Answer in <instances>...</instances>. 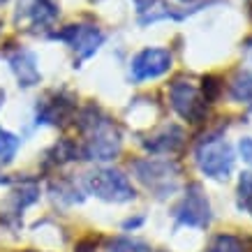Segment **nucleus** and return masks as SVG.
Instances as JSON below:
<instances>
[{
  "label": "nucleus",
  "mask_w": 252,
  "mask_h": 252,
  "mask_svg": "<svg viewBox=\"0 0 252 252\" xmlns=\"http://www.w3.org/2000/svg\"><path fill=\"white\" fill-rule=\"evenodd\" d=\"M169 97H171V107L178 116H183L185 121L190 123H199L201 116L206 114V95H201L194 84L190 81H176L169 91Z\"/></svg>",
  "instance_id": "nucleus-6"
},
{
  "label": "nucleus",
  "mask_w": 252,
  "mask_h": 252,
  "mask_svg": "<svg viewBox=\"0 0 252 252\" xmlns=\"http://www.w3.org/2000/svg\"><path fill=\"white\" fill-rule=\"evenodd\" d=\"M5 2H7V0H0V5H5Z\"/></svg>",
  "instance_id": "nucleus-20"
},
{
  "label": "nucleus",
  "mask_w": 252,
  "mask_h": 252,
  "mask_svg": "<svg viewBox=\"0 0 252 252\" xmlns=\"http://www.w3.org/2000/svg\"><path fill=\"white\" fill-rule=\"evenodd\" d=\"M171 69V54L167 49L160 46H148L144 51H139L130 63V79L134 84L148 81V79H158L167 74Z\"/></svg>",
  "instance_id": "nucleus-5"
},
{
  "label": "nucleus",
  "mask_w": 252,
  "mask_h": 252,
  "mask_svg": "<svg viewBox=\"0 0 252 252\" xmlns=\"http://www.w3.org/2000/svg\"><path fill=\"white\" fill-rule=\"evenodd\" d=\"M132 169H134V176H137L139 181L148 190H153L158 197H164L169 192H174L176 181H178V167H176L174 162L148 158V160L134 162Z\"/></svg>",
  "instance_id": "nucleus-4"
},
{
  "label": "nucleus",
  "mask_w": 252,
  "mask_h": 252,
  "mask_svg": "<svg viewBox=\"0 0 252 252\" xmlns=\"http://www.w3.org/2000/svg\"><path fill=\"white\" fill-rule=\"evenodd\" d=\"M248 58H250V63H252V44L248 46Z\"/></svg>",
  "instance_id": "nucleus-18"
},
{
  "label": "nucleus",
  "mask_w": 252,
  "mask_h": 252,
  "mask_svg": "<svg viewBox=\"0 0 252 252\" xmlns=\"http://www.w3.org/2000/svg\"><path fill=\"white\" fill-rule=\"evenodd\" d=\"M16 151H19V139H16L12 132L0 127V160L12 162L14 160V155H16Z\"/></svg>",
  "instance_id": "nucleus-12"
},
{
  "label": "nucleus",
  "mask_w": 252,
  "mask_h": 252,
  "mask_svg": "<svg viewBox=\"0 0 252 252\" xmlns=\"http://www.w3.org/2000/svg\"><path fill=\"white\" fill-rule=\"evenodd\" d=\"M84 185L91 194L104 201L123 204V201L134 199V188H132L130 178L118 169H95L91 174H86Z\"/></svg>",
  "instance_id": "nucleus-2"
},
{
  "label": "nucleus",
  "mask_w": 252,
  "mask_h": 252,
  "mask_svg": "<svg viewBox=\"0 0 252 252\" xmlns=\"http://www.w3.org/2000/svg\"><path fill=\"white\" fill-rule=\"evenodd\" d=\"M9 65L14 69L16 79H19V86H35L39 81V69L37 63H35V56L31 51H16L14 56H9Z\"/></svg>",
  "instance_id": "nucleus-10"
},
{
  "label": "nucleus",
  "mask_w": 252,
  "mask_h": 252,
  "mask_svg": "<svg viewBox=\"0 0 252 252\" xmlns=\"http://www.w3.org/2000/svg\"><path fill=\"white\" fill-rule=\"evenodd\" d=\"M206 252H243V243L231 234H222L211 243V248Z\"/></svg>",
  "instance_id": "nucleus-14"
},
{
  "label": "nucleus",
  "mask_w": 252,
  "mask_h": 252,
  "mask_svg": "<svg viewBox=\"0 0 252 252\" xmlns=\"http://www.w3.org/2000/svg\"><path fill=\"white\" fill-rule=\"evenodd\" d=\"M229 93L236 102L252 107V74L250 72H241V74H236L234 81L229 84Z\"/></svg>",
  "instance_id": "nucleus-11"
},
{
  "label": "nucleus",
  "mask_w": 252,
  "mask_h": 252,
  "mask_svg": "<svg viewBox=\"0 0 252 252\" xmlns=\"http://www.w3.org/2000/svg\"><path fill=\"white\" fill-rule=\"evenodd\" d=\"M56 39H61L74 51V54L84 61V58H91L95 51H97L102 42H104V32L95 28V26H69L63 32H56Z\"/></svg>",
  "instance_id": "nucleus-8"
},
{
  "label": "nucleus",
  "mask_w": 252,
  "mask_h": 252,
  "mask_svg": "<svg viewBox=\"0 0 252 252\" xmlns=\"http://www.w3.org/2000/svg\"><path fill=\"white\" fill-rule=\"evenodd\" d=\"M86 153L91 160L107 162L121 153V132L111 121L97 118L88 123V139H86Z\"/></svg>",
  "instance_id": "nucleus-3"
},
{
  "label": "nucleus",
  "mask_w": 252,
  "mask_h": 252,
  "mask_svg": "<svg viewBox=\"0 0 252 252\" xmlns=\"http://www.w3.org/2000/svg\"><path fill=\"white\" fill-rule=\"evenodd\" d=\"M111 252H153V248L134 238H116L111 243Z\"/></svg>",
  "instance_id": "nucleus-15"
},
{
  "label": "nucleus",
  "mask_w": 252,
  "mask_h": 252,
  "mask_svg": "<svg viewBox=\"0 0 252 252\" xmlns=\"http://www.w3.org/2000/svg\"><path fill=\"white\" fill-rule=\"evenodd\" d=\"M176 220L185 227H199V229L211 222V206H208V199L199 185L188 188L183 201L176 208Z\"/></svg>",
  "instance_id": "nucleus-7"
},
{
  "label": "nucleus",
  "mask_w": 252,
  "mask_h": 252,
  "mask_svg": "<svg viewBox=\"0 0 252 252\" xmlns=\"http://www.w3.org/2000/svg\"><path fill=\"white\" fill-rule=\"evenodd\" d=\"M238 206L252 215V174H243L238 181Z\"/></svg>",
  "instance_id": "nucleus-13"
},
{
  "label": "nucleus",
  "mask_w": 252,
  "mask_h": 252,
  "mask_svg": "<svg viewBox=\"0 0 252 252\" xmlns=\"http://www.w3.org/2000/svg\"><path fill=\"white\" fill-rule=\"evenodd\" d=\"M58 16V9L51 0H19L16 23L23 28H46Z\"/></svg>",
  "instance_id": "nucleus-9"
},
{
  "label": "nucleus",
  "mask_w": 252,
  "mask_h": 252,
  "mask_svg": "<svg viewBox=\"0 0 252 252\" xmlns=\"http://www.w3.org/2000/svg\"><path fill=\"white\" fill-rule=\"evenodd\" d=\"M134 5H137L139 12L144 14V12H148V9L153 7V5H158V2H155V0H134Z\"/></svg>",
  "instance_id": "nucleus-17"
},
{
  "label": "nucleus",
  "mask_w": 252,
  "mask_h": 252,
  "mask_svg": "<svg viewBox=\"0 0 252 252\" xmlns=\"http://www.w3.org/2000/svg\"><path fill=\"white\" fill-rule=\"evenodd\" d=\"M178 2H194V0H178Z\"/></svg>",
  "instance_id": "nucleus-19"
},
{
  "label": "nucleus",
  "mask_w": 252,
  "mask_h": 252,
  "mask_svg": "<svg viewBox=\"0 0 252 252\" xmlns=\"http://www.w3.org/2000/svg\"><path fill=\"white\" fill-rule=\"evenodd\" d=\"M238 153H241V158H243L245 164H250L252 167V139L250 137H243L241 141H238Z\"/></svg>",
  "instance_id": "nucleus-16"
},
{
  "label": "nucleus",
  "mask_w": 252,
  "mask_h": 252,
  "mask_svg": "<svg viewBox=\"0 0 252 252\" xmlns=\"http://www.w3.org/2000/svg\"><path fill=\"white\" fill-rule=\"evenodd\" d=\"M194 160L201 174H206L213 181H227L234 169V151L222 137H208L199 141L194 151Z\"/></svg>",
  "instance_id": "nucleus-1"
}]
</instances>
